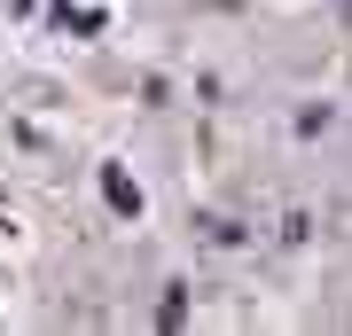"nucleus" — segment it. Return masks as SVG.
Segmentation results:
<instances>
[{
	"label": "nucleus",
	"instance_id": "1",
	"mask_svg": "<svg viewBox=\"0 0 352 336\" xmlns=\"http://www.w3.org/2000/svg\"><path fill=\"white\" fill-rule=\"evenodd\" d=\"M110 203H118V212H141V196H133V180H126V172H110Z\"/></svg>",
	"mask_w": 352,
	"mask_h": 336
}]
</instances>
